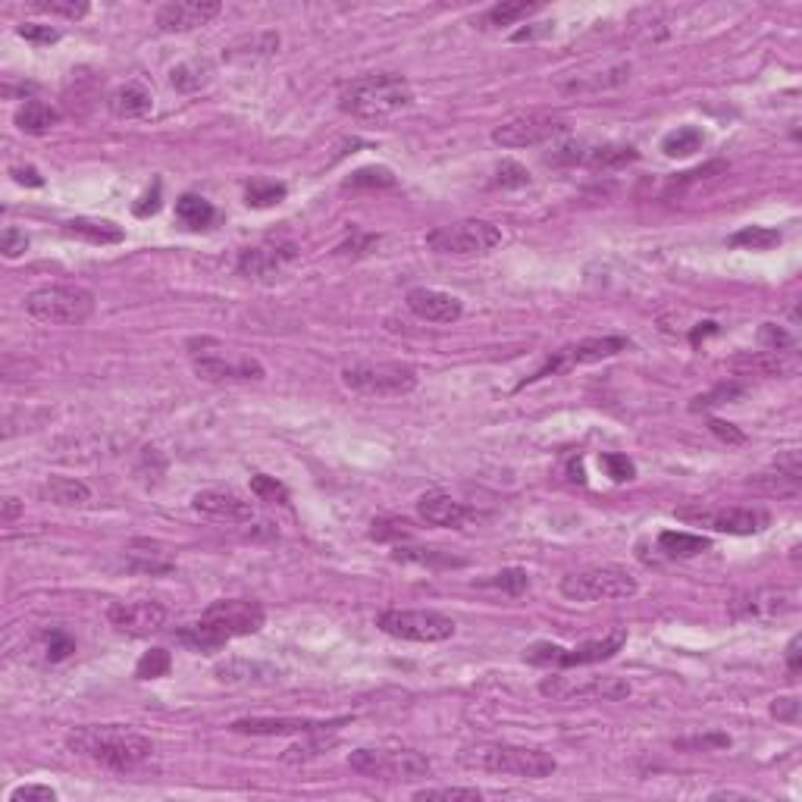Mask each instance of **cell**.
<instances>
[{
  "label": "cell",
  "mask_w": 802,
  "mask_h": 802,
  "mask_svg": "<svg viewBox=\"0 0 802 802\" xmlns=\"http://www.w3.org/2000/svg\"><path fill=\"white\" fill-rule=\"evenodd\" d=\"M223 13L220 0H176V4H163L157 10V29L160 32H192L198 26H207L210 19Z\"/></svg>",
  "instance_id": "ac0fdd59"
},
{
  "label": "cell",
  "mask_w": 802,
  "mask_h": 802,
  "mask_svg": "<svg viewBox=\"0 0 802 802\" xmlns=\"http://www.w3.org/2000/svg\"><path fill=\"white\" fill-rule=\"evenodd\" d=\"M192 502H195V511L207 517H220V521H251L254 517L251 502L232 489H201Z\"/></svg>",
  "instance_id": "603a6c76"
},
{
  "label": "cell",
  "mask_w": 802,
  "mask_h": 802,
  "mask_svg": "<svg viewBox=\"0 0 802 802\" xmlns=\"http://www.w3.org/2000/svg\"><path fill=\"white\" fill-rule=\"evenodd\" d=\"M16 35L32 41V44H54V41H60V32L51 29V26H41V22H22V26L16 29Z\"/></svg>",
  "instance_id": "db71d44e"
},
{
  "label": "cell",
  "mask_w": 802,
  "mask_h": 802,
  "mask_svg": "<svg viewBox=\"0 0 802 802\" xmlns=\"http://www.w3.org/2000/svg\"><path fill=\"white\" fill-rule=\"evenodd\" d=\"M480 586L502 589V593H508V596H521L524 589L530 586V577H527V571H521V568H508V571H499V574H492V577L480 580Z\"/></svg>",
  "instance_id": "ee69618b"
},
{
  "label": "cell",
  "mask_w": 802,
  "mask_h": 802,
  "mask_svg": "<svg viewBox=\"0 0 802 802\" xmlns=\"http://www.w3.org/2000/svg\"><path fill=\"white\" fill-rule=\"evenodd\" d=\"M210 79H214V66H210V60H188V63H179L170 73V85L182 94L201 91Z\"/></svg>",
  "instance_id": "e575fe53"
},
{
  "label": "cell",
  "mask_w": 802,
  "mask_h": 802,
  "mask_svg": "<svg viewBox=\"0 0 802 802\" xmlns=\"http://www.w3.org/2000/svg\"><path fill=\"white\" fill-rule=\"evenodd\" d=\"M734 367L737 370H752V373H768V376H774V373H790L793 370V364L784 361L781 355H777V351H765V355H752V358H737Z\"/></svg>",
  "instance_id": "7bdbcfd3"
},
{
  "label": "cell",
  "mask_w": 802,
  "mask_h": 802,
  "mask_svg": "<svg viewBox=\"0 0 802 802\" xmlns=\"http://www.w3.org/2000/svg\"><path fill=\"white\" fill-rule=\"evenodd\" d=\"M376 235H367V232H355L351 235L348 242H342L339 248H336V254H345V257H361V254H370L373 248H376Z\"/></svg>",
  "instance_id": "9f6ffc18"
},
{
  "label": "cell",
  "mask_w": 802,
  "mask_h": 802,
  "mask_svg": "<svg viewBox=\"0 0 802 802\" xmlns=\"http://www.w3.org/2000/svg\"><path fill=\"white\" fill-rule=\"evenodd\" d=\"M499 242H502V229L486 220H461L452 226H439L427 235V245L436 254H455V257L486 254Z\"/></svg>",
  "instance_id": "8fae6325"
},
{
  "label": "cell",
  "mask_w": 802,
  "mask_h": 802,
  "mask_svg": "<svg viewBox=\"0 0 802 802\" xmlns=\"http://www.w3.org/2000/svg\"><path fill=\"white\" fill-rule=\"evenodd\" d=\"M680 521L709 527L715 533L752 536V533H762L771 524V517L762 508H715V511H680Z\"/></svg>",
  "instance_id": "9a60e30c"
},
{
  "label": "cell",
  "mask_w": 802,
  "mask_h": 802,
  "mask_svg": "<svg viewBox=\"0 0 802 802\" xmlns=\"http://www.w3.org/2000/svg\"><path fill=\"white\" fill-rule=\"evenodd\" d=\"M267 615L264 605L254 599H220L214 605H207L204 615L176 633V640L195 652H217L229 640H239V636L257 633L264 627Z\"/></svg>",
  "instance_id": "7a4b0ae2"
},
{
  "label": "cell",
  "mask_w": 802,
  "mask_h": 802,
  "mask_svg": "<svg viewBox=\"0 0 802 802\" xmlns=\"http://www.w3.org/2000/svg\"><path fill=\"white\" fill-rule=\"evenodd\" d=\"M295 257H298L295 242H264V245H254V248L242 251L239 273L248 279H270V276L286 270Z\"/></svg>",
  "instance_id": "ffe728a7"
},
{
  "label": "cell",
  "mask_w": 802,
  "mask_h": 802,
  "mask_svg": "<svg viewBox=\"0 0 802 802\" xmlns=\"http://www.w3.org/2000/svg\"><path fill=\"white\" fill-rule=\"evenodd\" d=\"M702 141H705L702 129H696V126H677L674 132H668L662 138V151H665V157H690V154H696L702 148Z\"/></svg>",
  "instance_id": "f35d334b"
},
{
  "label": "cell",
  "mask_w": 802,
  "mask_h": 802,
  "mask_svg": "<svg viewBox=\"0 0 802 802\" xmlns=\"http://www.w3.org/2000/svg\"><path fill=\"white\" fill-rule=\"evenodd\" d=\"M29 652L41 665H60L76 652V640L63 627H44L32 636Z\"/></svg>",
  "instance_id": "83f0119b"
},
{
  "label": "cell",
  "mask_w": 802,
  "mask_h": 802,
  "mask_svg": "<svg viewBox=\"0 0 802 802\" xmlns=\"http://www.w3.org/2000/svg\"><path fill=\"white\" fill-rule=\"evenodd\" d=\"M107 107L116 120H138V116H148L151 107H154V98L151 91L141 85V82H126L116 91H110L107 98Z\"/></svg>",
  "instance_id": "4316f807"
},
{
  "label": "cell",
  "mask_w": 802,
  "mask_h": 802,
  "mask_svg": "<svg viewBox=\"0 0 802 802\" xmlns=\"http://www.w3.org/2000/svg\"><path fill=\"white\" fill-rule=\"evenodd\" d=\"M38 492L41 502H51L57 508H85L91 502V489L73 477H47Z\"/></svg>",
  "instance_id": "f546056e"
},
{
  "label": "cell",
  "mask_w": 802,
  "mask_h": 802,
  "mask_svg": "<svg viewBox=\"0 0 802 802\" xmlns=\"http://www.w3.org/2000/svg\"><path fill=\"white\" fill-rule=\"evenodd\" d=\"M348 768L370 781H423L433 774L430 759L417 749H355Z\"/></svg>",
  "instance_id": "5b68a950"
},
{
  "label": "cell",
  "mask_w": 802,
  "mask_h": 802,
  "mask_svg": "<svg viewBox=\"0 0 802 802\" xmlns=\"http://www.w3.org/2000/svg\"><path fill=\"white\" fill-rule=\"evenodd\" d=\"M636 157V148L630 145H568L549 154V163H580V167L593 170H618L627 167Z\"/></svg>",
  "instance_id": "d6986e66"
},
{
  "label": "cell",
  "mask_w": 802,
  "mask_h": 802,
  "mask_svg": "<svg viewBox=\"0 0 802 802\" xmlns=\"http://www.w3.org/2000/svg\"><path fill=\"white\" fill-rule=\"evenodd\" d=\"M771 718L784 721V724H796L799 721V699L796 696H781L771 702Z\"/></svg>",
  "instance_id": "680465c9"
},
{
  "label": "cell",
  "mask_w": 802,
  "mask_h": 802,
  "mask_svg": "<svg viewBox=\"0 0 802 802\" xmlns=\"http://www.w3.org/2000/svg\"><path fill=\"white\" fill-rule=\"evenodd\" d=\"M66 235H76L82 242H91V245H120L126 239L123 226H116L113 220H94V217H76L63 223Z\"/></svg>",
  "instance_id": "4dcf8cb0"
},
{
  "label": "cell",
  "mask_w": 802,
  "mask_h": 802,
  "mask_svg": "<svg viewBox=\"0 0 802 802\" xmlns=\"http://www.w3.org/2000/svg\"><path fill=\"white\" fill-rule=\"evenodd\" d=\"M539 693L552 702H618L630 696V683L624 677H586V680H571V677H542Z\"/></svg>",
  "instance_id": "7c38bea8"
},
{
  "label": "cell",
  "mask_w": 802,
  "mask_h": 802,
  "mask_svg": "<svg viewBox=\"0 0 802 802\" xmlns=\"http://www.w3.org/2000/svg\"><path fill=\"white\" fill-rule=\"evenodd\" d=\"M564 132H568V123H564L558 113H524V116H514V120H508L495 129L492 141L499 148H533V145L552 141Z\"/></svg>",
  "instance_id": "5bb4252c"
},
{
  "label": "cell",
  "mask_w": 802,
  "mask_h": 802,
  "mask_svg": "<svg viewBox=\"0 0 802 802\" xmlns=\"http://www.w3.org/2000/svg\"><path fill=\"white\" fill-rule=\"evenodd\" d=\"M621 351H627V339H621V336H602V339H583L577 345H564L561 351H552V358L542 364L533 376H527V380L517 386V389H524L527 383L546 380V376H558V373L577 370L583 364H599L605 358L621 355Z\"/></svg>",
  "instance_id": "4fadbf2b"
},
{
  "label": "cell",
  "mask_w": 802,
  "mask_h": 802,
  "mask_svg": "<svg viewBox=\"0 0 802 802\" xmlns=\"http://www.w3.org/2000/svg\"><path fill=\"white\" fill-rule=\"evenodd\" d=\"M176 217L188 229H207L210 223H214L217 210H214V204H210L207 198H201V195H182L176 201Z\"/></svg>",
  "instance_id": "8d00e7d4"
},
{
  "label": "cell",
  "mask_w": 802,
  "mask_h": 802,
  "mask_svg": "<svg viewBox=\"0 0 802 802\" xmlns=\"http://www.w3.org/2000/svg\"><path fill=\"white\" fill-rule=\"evenodd\" d=\"M54 799H57V790L41 787V784H26L10 793V802H54Z\"/></svg>",
  "instance_id": "6f0895ef"
},
{
  "label": "cell",
  "mask_w": 802,
  "mask_h": 802,
  "mask_svg": "<svg viewBox=\"0 0 802 802\" xmlns=\"http://www.w3.org/2000/svg\"><path fill=\"white\" fill-rule=\"evenodd\" d=\"M709 546H712V542L705 536L683 533V530H665L662 536H658V549H662L668 558H696Z\"/></svg>",
  "instance_id": "836d02e7"
},
{
  "label": "cell",
  "mask_w": 802,
  "mask_h": 802,
  "mask_svg": "<svg viewBox=\"0 0 802 802\" xmlns=\"http://www.w3.org/2000/svg\"><path fill=\"white\" fill-rule=\"evenodd\" d=\"M627 643V630L618 627L611 630L602 640H589V643H580L574 649H564V646H552V643H536L533 649L524 652V658L530 665H542V668H580V665H599V662H608V658H615Z\"/></svg>",
  "instance_id": "30bf717a"
},
{
  "label": "cell",
  "mask_w": 802,
  "mask_h": 802,
  "mask_svg": "<svg viewBox=\"0 0 802 802\" xmlns=\"http://www.w3.org/2000/svg\"><path fill=\"white\" fill-rule=\"evenodd\" d=\"M405 304L414 317L427 320V323H455L464 314L461 298L439 292V289H411Z\"/></svg>",
  "instance_id": "7402d4cb"
},
{
  "label": "cell",
  "mask_w": 802,
  "mask_h": 802,
  "mask_svg": "<svg viewBox=\"0 0 802 802\" xmlns=\"http://www.w3.org/2000/svg\"><path fill=\"white\" fill-rule=\"evenodd\" d=\"M326 734H333V730H317V734H304L301 743H295V746H289L286 752H282V762H286V765H301V762L320 759L323 752H329V749L339 743L336 737H326Z\"/></svg>",
  "instance_id": "d6a6232c"
},
{
  "label": "cell",
  "mask_w": 802,
  "mask_h": 802,
  "mask_svg": "<svg viewBox=\"0 0 802 802\" xmlns=\"http://www.w3.org/2000/svg\"><path fill=\"white\" fill-rule=\"evenodd\" d=\"M141 201H145V204H135V214H138V217L157 214V210H160V182H154V192H151V195H145Z\"/></svg>",
  "instance_id": "94428289"
},
{
  "label": "cell",
  "mask_w": 802,
  "mask_h": 802,
  "mask_svg": "<svg viewBox=\"0 0 802 802\" xmlns=\"http://www.w3.org/2000/svg\"><path fill=\"white\" fill-rule=\"evenodd\" d=\"M499 188H524L530 185V173L524 163L517 160H502L499 167H495V179H492Z\"/></svg>",
  "instance_id": "c3c4849f"
},
{
  "label": "cell",
  "mask_w": 802,
  "mask_h": 802,
  "mask_svg": "<svg viewBox=\"0 0 802 802\" xmlns=\"http://www.w3.org/2000/svg\"><path fill=\"white\" fill-rule=\"evenodd\" d=\"M796 596L793 593H777V589H759V593H749V596H737L730 602V615L737 621H771V618H781L787 611L796 608L793 602Z\"/></svg>",
  "instance_id": "44dd1931"
},
{
  "label": "cell",
  "mask_w": 802,
  "mask_h": 802,
  "mask_svg": "<svg viewBox=\"0 0 802 802\" xmlns=\"http://www.w3.org/2000/svg\"><path fill=\"white\" fill-rule=\"evenodd\" d=\"M220 683H229V687H270V683L279 680L276 668L264 665V662H248V658H226L214 668Z\"/></svg>",
  "instance_id": "484cf974"
},
{
  "label": "cell",
  "mask_w": 802,
  "mask_h": 802,
  "mask_svg": "<svg viewBox=\"0 0 802 802\" xmlns=\"http://www.w3.org/2000/svg\"><path fill=\"white\" fill-rule=\"evenodd\" d=\"M376 627L405 643H445L455 636V621L433 608H389Z\"/></svg>",
  "instance_id": "9c48e42d"
},
{
  "label": "cell",
  "mask_w": 802,
  "mask_h": 802,
  "mask_svg": "<svg viewBox=\"0 0 802 802\" xmlns=\"http://www.w3.org/2000/svg\"><path fill=\"white\" fill-rule=\"evenodd\" d=\"M0 251H4V257H10V261H16V257L29 251V235L16 226H7L4 235H0Z\"/></svg>",
  "instance_id": "f5cc1de1"
},
{
  "label": "cell",
  "mask_w": 802,
  "mask_h": 802,
  "mask_svg": "<svg viewBox=\"0 0 802 802\" xmlns=\"http://www.w3.org/2000/svg\"><path fill=\"white\" fill-rule=\"evenodd\" d=\"M712 433H715L718 439L730 442V445H743V442H746V436L734 427V423H724V420H712Z\"/></svg>",
  "instance_id": "91938a15"
},
{
  "label": "cell",
  "mask_w": 802,
  "mask_h": 802,
  "mask_svg": "<svg viewBox=\"0 0 802 802\" xmlns=\"http://www.w3.org/2000/svg\"><path fill=\"white\" fill-rule=\"evenodd\" d=\"M19 511H22V505L16 499H4V524H13L19 517Z\"/></svg>",
  "instance_id": "e7e4bbea"
},
{
  "label": "cell",
  "mask_w": 802,
  "mask_h": 802,
  "mask_svg": "<svg viewBox=\"0 0 802 802\" xmlns=\"http://www.w3.org/2000/svg\"><path fill=\"white\" fill-rule=\"evenodd\" d=\"M533 13H539V4H527V0H514V4H495L477 19V26L480 29L514 26V22H521V19L533 16Z\"/></svg>",
  "instance_id": "d590c367"
},
{
  "label": "cell",
  "mask_w": 802,
  "mask_h": 802,
  "mask_svg": "<svg viewBox=\"0 0 802 802\" xmlns=\"http://www.w3.org/2000/svg\"><path fill=\"white\" fill-rule=\"evenodd\" d=\"M370 539H376V542L411 539V524L398 521V517H380V521H373V527H370Z\"/></svg>",
  "instance_id": "681fc988"
},
{
  "label": "cell",
  "mask_w": 802,
  "mask_h": 802,
  "mask_svg": "<svg viewBox=\"0 0 802 802\" xmlns=\"http://www.w3.org/2000/svg\"><path fill=\"white\" fill-rule=\"evenodd\" d=\"M29 317L51 323V326H79L94 314V295L82 286H41L26 295Z\"/></svg>",
  "instance_id": "8992f818"
},
{
  "label": "cell",
  "mask_w": 802,
  "mask_h": 802,
  "mask_svg": "<svg viewBox=\"0 0 802 802\" xmlns=\"http://www.w3.org/2000/svg\"><path fill=\"white\" fill-rule=\"evenodd\" d=\"M392 185H395V176L389 167H361L342 182L345 192H361V188H392Z\"/></svg>",
  "instance_id": "60d3db41"
},
{
  "label": "cell",
  "mask_w": 802,
  "mask_h": 802,
  "mask_svg": "<svg viewBox=\"0 0 802 802\" xmlns=\"http://www.w3.org/2000/svg\"><path fill=\"white\" fill-rule=\"evenodd\" d=\"M107 621L126 636H151L167 624V608L154 599H129L107 605Z\"/></svg>",
  "instance_id": "2e32d148"
},
{
  "label": "cell",
  "mask_w": 802,
  "mask_h": 802,
  "mask_svg": "<svg viewBox=\"0 0 802 802\" xmlns=\"http://www.w3.org/2000/svg\"><path fill=\"white\" fill-rule=\"evenodd\" d=\"M799 646H802V640L799 636H793L790 640V646H787V668H790V674H799V668H802V662H799Z\"/></svg>",
  "instance_id": "be15d7a7"
},
{
  "label": "cell",
  "mask_w": 802,
  "mask_h": 802,
  "mask_svg": "<svg viewBox=\"0 0 802 802\" xmlns=\"http://www.w3.org/2000/svg\"><path fill=\"white\" fill-rule=\"evenodd\" d=\"M251 492H254L261 502H270V505H289V489L282 486L276 477L254 474V477H251Z\"/></svg>",
  "instance_id": "f6af8a7d"
},
{
  "label": "cell",
  "mask_w": 802,
  "mask_h": 802,
  "mask_svg": "<svg viewBox=\"0 0 802 802\" xmlns=\"http://www.w3.org/2000/svg\"><path fill=\"white\" fill-rule=\"evenodd\" d=\"M66 749L110 771H135L154 756V743L123 724H88L69 730Z\"/></svg>",
  "instance_id": "6da1fadb"
},
{
  "label": "cell",
  "mask_w": 802,
  "mask_h": 802,
  "mask_svg": "<svg viewBox=\"0 0 802 802\" xmlns=\"http://www.w3.org/2000/svg\"><path fill=\"white\" fill-rule=\"evenodd\" d=\"M342 383L370 398H398L417 389V370L401 361H364L342 370Z\"/></svg>",
  "instance_id": "ba28073f"
},
{
  "label": "cell",
  "mask_w": 802,
  "mask_h": 802,
  "mask_svg": "<svg viewBox=\"0 0 802 802\" xmlns=\"http://www.w3.org/2000/svg\"><path fill=\"white\" fill-rule=\"evenodd\" d=\"M414 104V88L405 76L383 73L348 82L339 91V110L358 120H386Z\"/></svg>",
  "instance_id": "3957f363"
},
{
  "label": "cell",
  "mask_w": 802,
  "mask_h": 802,
  "mask_svg": "<svg viewBox=\"0 0 802 802\" xmlns=\"http://www.w3.org/2000/svg\"><path fill=\"white\" fill-rule=\"evenodd\" d=\"M395 558L398 561H417V564H433V561H442V564H464L458 558H448L442 552H433V549H395Z\"/></svg>",
  "instance_id": "11a10c76"
},
{
  "label": "cell",
  "mask_w": 802,
  "mask_h": 802,
  "mask_svg": "<svg viewBox=\"0 0 802 802\" xmlns=\"http://www.w3.org/2000/svg\"><path fill=\"white\" fill-rule=\"evenodd\" d=\"M602 467L608 470V477L615 483H630L636 477V467L627 455H618V452H605L602 455Z\"/></svg>",
  "instance_id": "f907efd6"
},
{
  "label": "cell",
  "mask_w": 802,
  "mask_h": 802,
  "mask_svg": "<svg viewBox=\"0 0 802 802\" xmlns=\"http://www.w3.org/2000/svg\"><path fill=\"white\" fill-rule=\"evenodd\" d=\"M561 596L571 602H615V599H633L640 593V583L627 568L618 564H602V568H586L577 574H568L561 580Z\"/></svg>",
  "instance_id": "52a82bcc"
},
{
  "label": "cell",
  "mask_w": 802,
  "mask_h": 802,
  "mask_svg": "<svg viewBox=\"0 0 802 802\" xmlns=\"http://www.w3.org/2000/svg\"><path fill=\"white\" fill-rule=\"evenodd\" d=\"M13 123L19 132H29V135H44V132H51L57 123H60V110H54L51 104H44V101H26L16 116H13Z\"/></svg>",
  "instance_id": "1f68e13d"
},
{
  "label": "cell",
  "mask_w": 802,
  "mask_h": 802,
  "mask_svg": "<svg viewBox=\"0 0 802 802\" xmlns=\"http://www.w3.org/2000/svg\"><path fill=\"white\" fill-rule=\"evenodd\" d=\"M10 173H13V179H16L19 185H32V188L44 185V179L38 176V170H35V167H13Z\"/></svg>",
  "instance_id": "6125c7cd"
},
{
  "label": "cell",
  "mask_w": 802,
  "mask_h": 802,
  "mask_svg": "<svg viewBox=\"0 0 802 802\" xmlns=\"http://www.w3.org/2000/svg\"><path fill=\"white\" fill-rule=\"evenodd\" d=\"M32 10L63 16V19H82L88 13V4H85V0H35Z\"/></svg>",
  "instance_id": "7dc6e473"
},
{
  "label": "cell",
  "mask_w": 802,
  "mask_h": 802,
  "mask_svg": "<svg viewBox=\"0 0 802 802\" xmlns=\"http://www.w3.org/2000/svg\"><path fill=\"white\" fill-rule=\"evenodd\" d=\"M348 724V718H333V721H314V718H239L232 721V734H248V737H304L317 734V730H336Z\"/></svg>",
  "instance_id": "e0dca14e"
},
{
  "label": "cell",
  "mask_w": 802,
  "mask_h": 802,
  "mask_svg": "<svg viewBox=\"0 0 802 802\" xmlns=\"http://www.w3.org/2000/svg\"><path fill=\"white\" fill-rule=\"evenodd\" d=\"M759 342H762L768 351H777V355H784V351L793 348V336L787 333V329L774 326V323H762V329H759Z\"/></svg>",
  "instance_id": "816d5d0a"
},
{
  "label": "cell",
  "mask_w": 802,
  "mask_h": 802,
  "mask_svg": "<svg viewBox=\"0 0 802 802\" xmlns=\"http://www.w3.org/2000/svg\"><path fill=\"white\" fill-rule=\"evenodd\" d=\"M730 248H746V251H771L774 245H781V232L771 226H743L727 239Z\"/></svg>",
  "instance_id": "74e56055"
},
{
  "label": "cell",
  "mask_w": 802,
  "mask_h": 802,
  "mask_svg": "<svg viewBox=\"0 0 802 802\" xmlns=\"http://www.w3.org/2000/svg\"><path fill=\"white\" fill-rule=\"evenodd\" d=\"M286 195H289V188L282 182H270V179H251L248 188H245L248 207H273Z\"/></svg>",
  "instance_id": "ab89813d"
},
{
  "label": "cell",
  "mask_w": 802,
  "mask_h": 802,
  "mask_svg": "<svg viewBox=\"0 0 802 802\" xmlns=\"http://www.w3.org/2000/svg\"><path fill=\"white\" fill-rule=\"evenodd\" d=\"M458 759L470 771L511 774V777H527V781H542V777H552L555 768H558V762L549 756V752L533 749V746H517V743L467 746Z\"/></svg>",
  "instance_id": "277c9868"
},
{
  "label": "cell",
  "mask_w": 802,
  "mask_h": 802,
  "mask_svg": "<svg viewBox=\"0 0 802 802\" xmlns=\"http://www.w3.org/2000/svg\"><path fill=\"white\" fill-rule=\"evenodd\" d=\"M126 564L141 574H170L176 568L173 555L163 549L160 542H151V539H135L126 549Z\"/></svg>",
  "instance_id": "f1b7e54d"
},
{
  "label": "cell",
  "mask_w": 802,
  "mask_h": 802,
  "mask_svg": "<svg viewBox=\"0 0 802 802\" xmlns=\"http://www.w3.org/2000/svg\"><path fill=\"white\" fill-rule=\"evenodd\" d=\"M195 373L207 383H226V380H264V367L242 358V361H226L223 355H201L195 358Z\"/></svg>",
  "instance_id": "d4e9b609"
},
{
  "label": "cell",
  "mask_w": 802,
  "mask_h": 802,
  "mask_svg": "<svg viewBox=\"0 0 802 802\" xmlns=\"http://www.w3.org/2000/svg\"><path fill=\"white\" fill-rule=\"evenodd\" d=\"M173 668V658L167 649H151L138 658V665H135V677L138 680H154V677H167Z\"/></svg>",
  "instance_id": "b9f144b4"
},
{
  "label": "cell",
  "mask_w": 802,
  "mask_h": 802,
  "mask_svg": "<svg viewBox=\"0 0 802 802\" xmlns=\"http://www.w3.org/2000/svg\"><path fill=\"white\" fill-rule=\"evenodd\" d=\"M417 511L420 517L427 524L433 527H448V530H461L470 517H474V511H470L467 505L455 502L452 495H445V492H427V495H420V502H417Z\"/></svg>",
  "instance_id": "cb8c5ba5"
},
{
  "label": "cell",
  "mask_w": 802,
  "mask_h": 802,
  "mask_svg": "<svg viewBox=\"0 0 802 802\" xmlns=\"http://www.w3.org/2000/svg\"><path fill=\"white\" fill-rule=\"evenodd\" d=\"M414 799L427 802V799H448V802H477L483 793L477 787H423L414 793Z\"/></svg>",
  "instance_id": "bcb514c9"
}]
</instances>
